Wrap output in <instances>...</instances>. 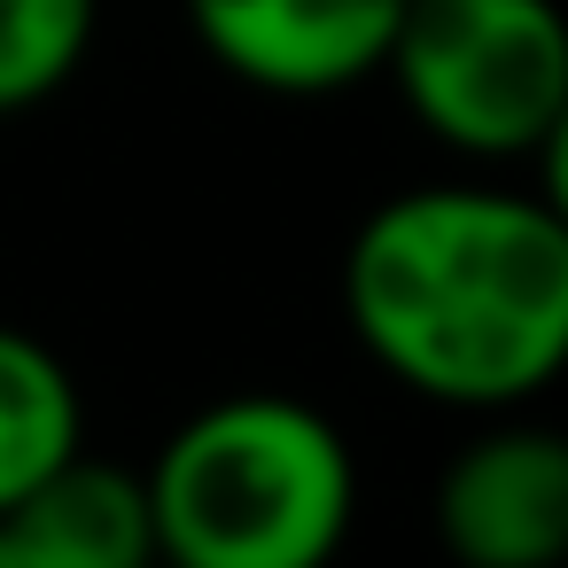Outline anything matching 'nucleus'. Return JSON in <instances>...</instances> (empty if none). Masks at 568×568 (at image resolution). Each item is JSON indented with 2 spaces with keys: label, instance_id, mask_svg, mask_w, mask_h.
Listing matches in <instances>:
<instances>
[{
  "label": "nucleus",
  "instance_id": "obj_1",
  "mask_svg": "<svg viewBox=\"0 0 568 568\" xmlns=\"http://www.w3.org/2000/svg\"><path fill=\"white\" fill-rule=\"evenodd\" d=\"M343 320L428 405H529L568 374V226L537 187H405L343 250Z\"/></svg>",
  "mask_w": 568,
  "mask_h": 568
},
{
  "label": "nucleus",
  "instance_id": "obj_2",
  "mask_svg": "<svg viewBox=\"0 0 568 568\" xmlns=\"http://www.w3.org/2000/svg\"><path fill=\"white\" fill-rule=\"evenodd\" d=\"M141 490L172 568H320L358 521L343 428L288 389H234L187 413Z\"/></svg>",
  "mask_w": 568,
  "mask_h": 568
},
{
  "label": "nucleus",
  "instance_id": "obj_3",
  "mask_svg": "<svg viewBox=\"0 0 568 568\" xmlns=\"http://www.w3.org/2000/svg\"><path fill=\"white\" fill-rule=\"evenodd\" d=\"M413 125L475 164L529 156L568 94L560 0H405L389 63Z\"/></svg>",
  "mask_w": 568,
  "mask_h": 568
},
{
  "label": "nucleus",
  "instance_id": "obj_4",
  "mask_svg": "<svg viewBox=\"0 0 568 568\" xmlns=\"http://www.w3.org/2000/svg\"><path fill=\"white\" fill-rule=\"evenodd\" d=\"M436 545L467 568H560L568 560V428L521 420V405L475 428L436 490Z\"/></svg>",
  "mask_w": 568,
  "mask_h": 568
},
{
  "label": "nucleus",
  "instance_id": "obj_5",
  "mask_svg": "<svg viewBox=\"0 0 568 568\" xmlns=\"http://www.w3.org/2000/svg\"><path fill=\"white\" fill-rule=\"evenodd\" d=\"M405 0H187L203 55L281 102H320L382 79Z\"/></svg>",
  "mask_w": 568,
  "mask_h": 568
},
{
  "label": "nucleus",
  "instance_id": "obj_6",
  "mask_svg": "<svg viewBox=\"0 0 568 568\" xmlns=\"http://www.w3.org/2000/svg\"><path fill=\"white\" fill-rule=\"evenodd\" d=\"M141 560H156L149 490L133 467H110L87 444L55 459L17 506H0V568H141Z\"/></svg>",
  "mask_w": 568,
  "mask_h": 568
},
{
  "label": "nucleus",
  "instance_id": "obj_7",
  "mask_svg": "<svg viewBox=\"0 0 568 568\" xmlns=\"http://www.w3.org/2000/svg\"><path fill=\"white\" fill-rule=\"evenodd\" d=\"M79 444H87V397L71 366L40 335L0 320V506H17Z\"/></svg>",
  "mask_w": 568,
  "mask_h": 568
},
{
  "label": "nucleus",
  "instance_id": "obj_8",
  "mask_svg": "<svg viewBox=\"0 0 568 568\" xmlns=\"http://www.w3.org/2000/svg\"><path fill=\"white\" fill-rule=\"evenodd\" d=\"M102 24V0H0V118L55 102Z\"/></svg>",
  "mask_w": 568,
  "mask_h": 568
},
{
  "label": "nucleus",
  "instance_id": "obj_9",
  "mask_svg": "<svg viewBox=\"0 0 568 568\" xmlns=\"http://www.w3.org/2000/svg\"><path fill=\"white\" fill-rule=\"evenodd\" d=\"M529 164H537V203L568 226V94H560V110H552V125L537 133V149H529Z\"/></svg>",
  "mask_w": 568,
  "mask_h": 568
}]
</instances>
